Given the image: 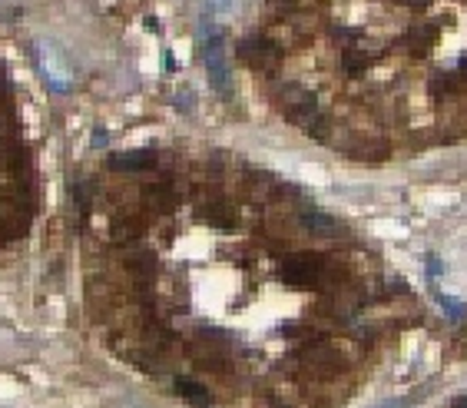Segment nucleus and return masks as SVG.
Segmentation results:
<instances>
[{"label":"nucleus","mask_w":467,"mask_h":408,"mask_svg":"<svg viewBox=\"0 0 467 408\" xmlns=\"http://www.w3.org/2000/svg\"><path fill=\"white\" fill-rule=\"evenodd\" d=\"M76 210L106 348L189 402H335L418 322L398 275L258 167L113 153Z\"/></svg>","instance_id":"obj_1"},{"label":"nucleus","mask_w":467,"mask_h":408,"mask_svg":"<svg viewBox=\"0 0 467 408\" xmlns=\"http://www.w3.org/2000/svg\"><path fill=\"white\" fill-rule=\"evenodd\" d=\"M239 57L292 126L355 160L467 133V0H265Z\"/></svg>","instance_id":"obj_2"}]
</instances>
